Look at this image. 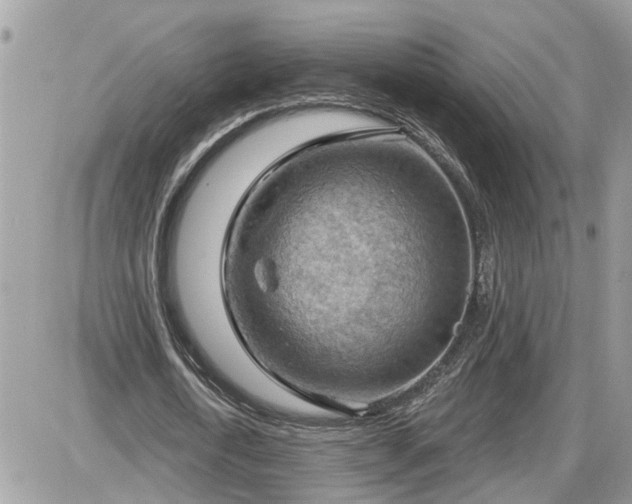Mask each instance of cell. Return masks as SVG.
Wrapping results in <instances>:
<instances>
[{
	"label": "cell",
	"mask_w": 632,
	"mask_h": 504,
	"mask_svg": "<svg viewBox=\"0 0 632 504\" xmlns=\"http://www.w3.org/2000/svg\"><path fill=\"white\" fill-rule=\"evenodd\" d=\"M379 175L377 150L334 138L291 154L254 187L224 258L229 308L252 351L329 367L366 349L378 289L413 260Z\"/></svg>",
	"instance_id": "cell-1"
}]
</instances>
